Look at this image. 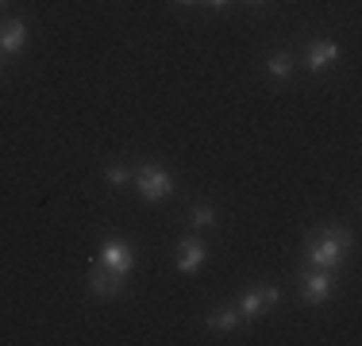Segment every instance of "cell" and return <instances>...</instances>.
<instances>
[{
	"instance_id": "obj_1",
	"label": "cell",
	"mask_w": 362,
	"mask_h": 346,
	"mask_svg": "<svg viewBox=\"0 0 362 346\" xmlns=\"http://www.w3.org/2000/svg\"><path fill=\"white\" fill-rule=\"evenodd\" d=\"M347 250H351V231L339 227V223H324V227H316L313 235L305 239V266L308 270L332 273L335 266H343Z\"/></svg>"
},
{
	"instance_id": "obj_2",
	"label": "cell",
	"mask_w": 362,
	"mask_h": 346,
	"mask_svg": "<svg viewBox=\"0 0 362 346\" xmlns=\"http://www.w3.org/2000/svg\"><path fill=\"white\" fill-rule=\"evenodd\" d=\"M132 181H135V189H139V196H143V201H151V204L170 201V196H174V177H170L158 162H143V166L132 173Z\"/></svg>"
},
{
	"instance_id": "obj_3",
	"label": "cell",
	"mask_w": 362,
	"mask_h": 346,
	"mask_svg": "<svg viewBox=\"0 0 362 346\" xmlns=\"http://www.w3.org/2000/svg\"><path fill=\"white\" fill-rule=\"evenodd\" d=\"M281 304V289L278 285H258V289L251 292H243V297L235 300V311H239V319H258L262 311H270V308H278Z\"/></svg>"
},
{
	"instance_id": "obj_4",
	"label": "cell",
	"mask_w": 362,
	"mask_h": 346,
	"mask_svg": "<svg viewBox=\"0 0 362 346\" xmlns=\"http://www.w3.org/2000/svg\"><path fill=\"white\" fill-rule=\"evenodd\" d=\"M97 262L108 266V270H116V273H124V277H132V270H135V250H132V242H127V239L108 235L105 246H100V254H97Z\"/></svg>"
},
{
	"instance_id": "obj_5",
	"label": "cell",
	"mask_w": 362,
	"mask_h": 346,
	"mask_svg": "<svg viewBox=\"0 0 362 346\" xmlns=\"http://www.w3.org/2000/svg\"><path fill=\"white\" fill-rule=\"evenodd\" d=\"M127 289V277L124 273H116V270H108V266H100V262H93V270H89V292L93 297H119V292Z\"/></svg>"
},
{
	"instance_id": "obj_6",
	"label": "cell",
	"mask_w": 362,
	"mask_h": 346,
	"mask_svg": "<svg viewBox=\"0 0 362 346\" xmlns=\"http://www.w3.org/2000/svg\"><path fill=\"white\" fill-rule=\"evenodd\" d=\"M332 297V273L327 270H305L300 273V300L305 304H324Z\"/></svg>"
},
{
	"instance_id": "obj_7",
	"label": "cell",
	"mask_w": 362,
	"mask_h": 346,
	"mask_svg": "<svg viewBox=\"0 0 362 346\" xmlns=\"http://www.w3.org/2000/svg\"><path fill=\"white\" fill-rule=\"evenodd\" d=\"M204 258H209V246H204V239L197 235H185L177 242V270L181 273H197L204 266Z\"/></svg>"
},
{
	"instance_id": "obj_8",
	"label": "cell",
	"mask_w": 362,
	"mask_h": 346,
	"mask_svg": "<svg viewBox=\"0 0 362 346\" xmlns=\"http://www.w3.org/2000/svg\"><path fill=\"white\" fill-rule=\"evenodd\" d=\"M339 62V42H332V39H316L313 47L305 50V69L308 73H324L327 66H335Z\"/></svg>"
},
{
	"instance_id": "obj_9",
	"label": "cell",
	"mask_w": 362,
	"mask_h": 346,
	"mask_svg": "<svg viewBox=\"0 0 362 346\" xmlns=\"http://www.w3.org/2000/svg\"><path fill=\"white\" fill-rule=\"evenodd\" d=\"M28 42V23L23 20H4L0 23V54H20Z\"/></svg>"
},
{
	"instance_id": "obj_10",
	"label": "cell",
	"mask_w": 362,
	"mask_h": 346,
	"mask_svg": "<svg viewBox=\"0 0 362 346\" xmlns=\"http://www.w3.org/2000/svg\"><path fill=\"white\" fill-rule=\"evenodd\" d=\"M204 323L212 327V331H235L243 319H239V311H235V304H220L216 311H209L204 316Z\"/></svg>"
},
{
	"instance_id": "obj_11",
	"label": "cell",
	"mask_w": 362,
	"mask_h": 346,
	"mask_svg": "<svg viewBox=\"0 0 362 346\" xmlns=\"http://www.w3.org/2000/svg\"><path fill=\"white\" fill-rule=\"evenodd\" d=\"M266 73H270L274 81H289V73H293V54L289 50H278V54L266 58Z\"/></svg>"
},
{
	"instance_id": "obj_12",
	"label": "cell",
	"mask_w": 362,
	"mask_h": 346,
	"mask_svg": "<svg viewBox=\"0 0 362 346\" xmlns=\"http://www.w3.org/2000/svg\"><path fill=\"white\" fill-rule=\"evenodd\" d=\"M189 223H193V227L197 231H209V227H216V208H212V204H193V208H189Z\"/></svg>"
},
{
	"instance_id": "obj_13",
	"label": "cell",
	"mask_w": 362,
	"mask_h": 346,
	"mask_svg": "<svg viewBox=\"0 0 362 346\" xmlns=\"http://www.w3.org/2000/svg\"><path fill=\"white\" fill-rule=\"evenodd\" d=\"M105 177H108V185H112V189L132 185V169H127V166H108V169H105Z\"/></svg>"
},
{
	"instance_id": "obj_14",
	"label": "cell",
	"mask_w": 362,
	"mask_h": 346,
	"mask_svg": "<svg viewBox=\"0 0 362 346\" xmlns=\"http://www.w3.org/2000/svg\"><path fill=\"white\" fill-rule=\"evenodd\" d=\"M204 4H209L212 12H228V4H231V0H204Z\"/></svg>"
},
{
	"instance_id": "obj_15",
	"label": "cell",
	"mask_w": 362,
	"mask_h": 346,
	"mask_svg": "<svg viewBox=\"0 0 362 346\" xmlns=\"http://www.w3.org/2000/svg\"><path fill=\"white\" fill-rule=\"evenodd\" d=\"M174 4H185V8H193V4H204V0H174Z\"/></svg>"
},
{
	"instance_id": "obj_16",
	"label": "cell",
	"mask_w": 362,
	"mask_h": 346,
	"mask_svg": "<svg viewBox=\"0 0 362 346\" xmlns=\"http://www.w3.org/2000/svg\"><path fill=\"white\" fill-rule=\"evenodd\" d=\"M247 4H255V8H262V4H266V0H247Z\"/></svg>"
},
{
	"instance_id": "obj_17",
	"label": "cell",
	"mask_w": 362,
	"mask_h": 346,
	"mask_svg": "<svg viewBox=\"0 0 362 346\" xmlns=\"http://www.w3.org/2000/svg\"><path fill=\"white\" fill-rule=\"evenodd\" d=\"M0 69H4V54H0Z\"/></svg>"
},
{
	"instance_id": "obj_18",
	"label": "cell",
	"mask_w": 362,
	"mask_h": 346,
	"mask_svg": "<svg viewBox=\"0 0 362 346\" xmlns=\"http://www.w3.org/2000/svg\"><path fill=\"white\" fill-rule=\"evenodd\" d=\"M4 4H8V0H0V8H4Z\"/></svg>"
}]
</instances>
